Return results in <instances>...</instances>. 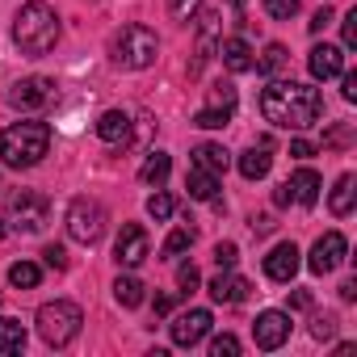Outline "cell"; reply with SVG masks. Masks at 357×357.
Listing matches in <instances>:
<instances>
[{"instance_id":"obj_1","label":"cell","mask_w":357,"mask_h":357,"mask_svg":"<svg viewBox=\"0 0 357 357\" xmlns=\"http://www.w3.org/2000/svg\"><path fill=\"white\" fill-rule=\"evenodd\" d=\"M261 114L282 130H307L324 118V97L319 89L298 80H269V89L261 93Z\"/></svg>"},{"instance_id":"obj_2","label":"cell","mask_w":357,"mask_h":357,"mask_svg":"<svg viewBox=\"0 0 357 357\" xmlns=\"http://www.w3.org/2000/svg\"><path fill=\"white\" fill-rule=\"evenodd\" d=\"M51 151V126L38 118L13 122L9 130H0V160L9 168H34Z\"/></svg>"},{"instance_id":"obj_3","label":"cell","mask_w":357,"mask_h":357,"mask_svg":"<svg viewBox=\"0 0 357 357\" xmlns=\"http://www.w3.org/2000/svg\"><path fill=\"white\" fill-rule=\"evenodd\" d=\"M13 43L22 47V55H47L59 43V17H55V9L43 5V0L22 5L17 17H13Z\"/></svg>"},{"instance_id":"obj_4","label":"cell","mask_w":357,"mask_h":357,"mask_svg":"<svg viewBox=\"0 0 357 357\" xmlns=\"http://www.w3.org/2000/svg\"><path fill=\"white\" fill-rule=\"evenodd\" d=\"M155 51H160V38H155V30H147V26H122V30L114 34V43H109L114 63H118V68H130V72L151 68V63H155Z\"/></svg>"},{"instance_id":"obj_5","label":"cell","mask_w":357,"mask_h":357,"mask_svg":"<svg viewBox=\"0 0 357 357\" xmlns=\"http://www.w3.org/2000/svg\"><path fill=\"white\" fill-rule=\"evenodd\" d=\"M34 324H38V336H43L51 349H63V344H72V340L80 336L84 315H80V307H76V303L55 298V303H43V307H38Z\"/></svg>"},{"instance_id":"obj_6","label":"cell","mask_w":357,"mask_h":357,"mask_svg":"<svg viewBox=\"0 0 357 357\" xmlns=\"http://www.w3.org/2000/svg\"><path fill=\"white\" fill-rule=\"evenodd\" d=\"M51 223V202L34 190H17L9 198V227L13 231H26V236H38L43 227Z\"/></svg>"},{"instance_id":"obj_7","label":"cell","mask_w":357,"mask_h":357,"mask_svg":"<svg viewBox=\"0 0 357 357\" xmlns=\"http://www.w3.org/2000/svg\"><path fill=\"white\" fill-rule=\"evenodd\" d=\"M105 223L109 219H105V206L97 198H76L68 206V236L76 244H97L105 236Z\"/></svg>"},{"instance_id":"obj_8","label":"cell","mask_w":357,"mask_h":357,"mask_svg":"<svg viewBox=\"0 0 357 357\" xmlns=\"http://www.w3.org/2000/svg\"><path fill=\"white\" fill-rule=\"evenodd\" d=\"M211 311L206 307H190V311H181L172 324H168V336H172V344H181V349H194V344H202L206 336H211Z\"/></svg>"},{"instance_id":"obj_9","label":"cell","mask_w":357,"mask_h":357,"mask_svg":"<svg viewBox=\"0 0 357 357\" xmlns=\"http://www.w3.org/2000/svg\"><path fill=\"white\" fill-rule=\"evenodd\" d=\"M147 257H151V240H147V231H143L139 223H126L122 236H118V244H114V261H118L122 269H139Z\"/></svg>"},{"instance_id":"obj_10","label":"cell","mask_w":357,"mask_h":357,"mask_svg":"<svg viewBox=\"0 0 357 357\" xmlns=\"http://www.w3.org/2000/svg\"><path fill=\"white\" fill-rule=\"evenodd\" d=\"M9 101H13L17 109H43V105L55 101V80H47V76H26V80H17V84L9 89Z\"/></svg>"},{"instance_id":"obj_11","label":"cell","mask_w":357,"mask_h":357,"mask_svg":"<svg viewBox=\"0 0 357 357\" xmlns=\"http://www.w3.org/2000/svg\"><path fill=\"white\" fill-rule=\"evenodd\" d=\"M344 252H349V240H344L340 231H328V236H319V240L311 244L307 265H311V273H332V269H340Z\"/></svg>"},{"instance_id":"obj_12","label":"cell","mask_w":357,"mask_h":357,"mask_svg":"<svg viewBox=\"0 0 357 357\" xmlns=\"http://www.w3.org/2000/svg\"><path fill=\"white\" fill-rule=\"evenodd\" d=\"M252 340H257V349H282L290 340V315L286 311H261L252 324Z\"/></svg>"},{"instance_id":"obj_13","label":"cell","mask_w":357,"mask_h":357,"mask_svg":"<svg viewBox=\"0 0 357 357\" xmlns=\"http://www.w3.org/2000/svg\"><path fill=\"white\" fill-rule=\"evenodd\" d=\"M215 51H219V13H206V17H202V30H198V51H194V59H190V76H198Z\"/></svg>"},{"instance_id":"obj_14","label":"cell","mask_w":357,"mask_h":357,"mask_svg":"<svg viewBox=\"0 0 357 357\" xmlns=\"http://www.w3.org/2000/svg\"><path fill=\"white\" fill-rule=\"evenodd\" d=\"M298 273V248L286 240V244H278L269 257H265V278H273V282H290Z\"/></svg>"},{"instance_id":"obj_15","label":"cell","mask_w":357,"mask_h":357,"mask_svg":"<svg viewBox=\"0 0 357 357\" xmlns=\"http://www.w3.org/2000/svg\"><path fill=\"white\" fill-rule=\"evenodd\" d=\"M248 278L231 273V269H219V278H211V298L215 303H244L248 298Z\"/></svg>"},{"instance_id":"obj_16","label":"cell","mask_w":357,"mask_h":357,"mask_svg":"<svg viewBox=\"0 0 357 357\" xmlns=\"http://www.w3.org/2000/svg\"><path fill=\"white\" fill-rule=\"evenodd\" d=\"M307 68H311V76L315 80H332V76H340L344 72V55H340V47H315L311 51V59H307Z\"/></svg>"},{"instance_id":"obj_17","label":"cell","mask_w":357,"mask_h":357,"mask_svg":"<svg viewBox=\"0 0 357 357\" xmlns=\"http://www.w3.org/2000/svg\"><path fill=\"white\" fill-rule=\"evenodd\" d=\"M215 55H219V59H223V68H227V72H236V76H240V72H252V47H248L244 38H223Z\"/></svg>"},{"instance_id":"obj_18","label":"cell","mask_w":357,"mask_h":357,"mask_svg":"<svg viewBox=\"0 0 357 357\" xmlns=\"http://www.w3.org/2000/svg\"><path fill=\"white\" fill-rule=\"evenodd\" d=\"M185 190H190V198H198V202H215V194H219V172L194 164L190 176H185Z\"/></svg>"},{"instance_id":"obj_19","label":"cell","mask_w":357,"mask_h":357,"mask_svg":"<svg viewBox=\"0 0 357 357\" xmlns=\"http://www.w3.org/2000/svg\"><path fill=\"white\" fill-rule=\"evenodd\" d=\"M97 135H101L105 143H126V139H130V114H126V109H105V114L97 118Z\"/></svg>"},{"instance_id":"obj_20","label":"cell","mask_w":357,"mask_h":357,"mask_svg":"<svg viewBox=\"0 0 357 357\" xmlns=\"http://www.w3.org/2000/svg\"><path fill=\"white\" fill-rule=\"evenodd\" d=\"M286 185H290L294 202H303V206H315V202H319V172H315V168H298Z\"/></svg>"},{"instance_id":"obj_21","label":"cell","mask_w":357,"mask_h":357,"mask_svg":"<svg viewBox=\"0 0 357 357\" xmlns=\"http://www.w3.org/2000/svg\"><path fill=\"white\" fill-rule=\"evenodd\" d=\"M269 168H273V155H269L265 143H257V147H248V151L240 155V172L248 176V181H261V176H269Z\"/></svg>"},{"instance_id":"obj_22","label":"cell","mask_w":357,"mask_h":357,"mask_svg":"<svg viewBox=\"0 0 357 357\" xmlns=\"http://www.w3.org/2000/svg\"><path fill=\"white\" fill-rule=\"evenodd\" d=\"M194 164H202V168H211V172H227V164H231V151L223 147V143H202V147H194Z\"/></svg>"},{"instance_id":"obj_23","label":"cell","mask_w":357,"mask_h":357,"mask_svg":"<svg viewBox=\"0 0 357 357\" xmlns=\"http://www.w3.org/2000/svg\"><path fill=\"white\" fill-rule=\"evenodd\" d=\"M328 211H332L336 219H344V215L353 211V172L336 176V185H332V198H328Z\"/></svg>"},{"instance_id":"obj_24","label":"cell","mask_w":357,"mask_h":357,"mask_svg":"<svg viewBox=\"0 0 357 357\" xmlns=\"http://www.w3.org/2000/svg\"><path fill=\"white\" fill-rule=\"evenodd\" d=\"M26 349V328L13 315H0V353H22Z\"/></svg>"},{"instance_id":"obj_25","label":"cell","mask_w":357,"mask_h":357,"mask_svg":"<svg viewBox=\"0 0 357 357\" xmlns=\"http://www.w3.org/2000/svg\"><path fill=\"white\" fill-rule=\"evenodd\" d=\"M168 168H172V160H168V151H151L147 160H143V185H164V176H168Z\"/></svg>"},{"instance_id":"obj_26","label":"cell","mask_w":357,"mask_h":357,"mask_svg":"<svg viewBox=\"0 0 357 357\" xmlns=\"http://www.w3.org/2000/svg\"><path fill=\"white\" fill-rule=\"evenodd\" d=\"M9 282H13L17 290H34V286L43 282V269H38L34 261H17V265H9Z\"/></svg>"},{"instance_id":"obj_27","label":"cell","mask_w":357,"mask_h":357,"mask_svg":"<svg viewBox=\"0 0 357 357\" xmlns=\"http://www.w3.org/2000/svg\"><path fill=\"white\" fill-rule=\"evenodd\" d=\"M286 59H290V55H286V47H282V43H269V47H265V55H261V59H252V68H257V72H265V76H273V72H282V68H286Z\"/></svg>"},{"instance_id":"obj_28","label":"cell","mask_w":357,"mask_h":357,"mask_svg":"<svg viewBox=\"0 0 357 357\" xmlns=\"http://www.w3.org/2000/svg\"><path fill=\"white\" fill-rule=\"evenodd\" d=\"M114 298H118L122 307H139V303H143V282L130 278V273L118 278V282H114Z\"/></svg>"},{"instance_id":"obj_29","label":"cell","mask_w":357,"mask_h":357,"mask_svg":"<svg viewBox=\"0 0 357 357\" xmlns=\"http://www.w3.org/2000/svg\"><path fill=\"white\" fill-rule=\"evenodd\" d=\"M190 244H194V231H190V227H176V231H172V236L164 240L160 257H181V252H185Z\"/></svg>"},{"instance_id":"obj_30","label":"cell","mask_w":357,"mask_h":357,"mask_svg":"<svg viewBox=\"0 0 357 357\" xmlns=\"http://www.w3.org/2000/svg\"><path fill=\"white\" fill-rule=\"evenodd\" d=\"M227 122H231V109H215V105L198 109V118H194V126H202V130H219V126H227Z\"/></svg>"},{"instance_id":"obj_31","label":"cell","mask_w":357,"mask_h":357,"mask_svg":"<svg viewBox=\"0 0 357 357\" xmlns=\"http://www.w3.org/2000/svg\"><path fill=\"white\" fill-rule=\"evenodd\" d=\"M172 206H176V202H172V198H168L164 190H155V194L147 198V215H151L155 223H164V219H172Z\"/></svg>"},{"instance_id":"obj_32","label":"cell","mask_w":357,"mask_h":357,"mask_svg":"<svg viewBox=\"0 0 357 357\" xmlns=\"http://www.w3.org/2000/svg\"><path fill=\"white\" fill-rule=\"evenodd\" d=\"M211 105H215V109H231V114H236V89H231L227 80H223V84H215V89H211Z\"/></svg>"},{"instance_id":"obj_33","label":"cell","mask_w":357,"mask_h":357,"mask_svg":"<svg viewBox=\"0 0 357 357\" xmlns=\"http://www.w3.org/2000/svg\"><path fill=\"white\" fill-rule=\"evenodd\" d=\"M265 13L278 17V22H290L298 13V0H265Z\"/></svg>"},{"instance_id":"obj_34","label":"cell","mask_w":357,"mask_h":357,"mask_svg":"<svg viewBox=\"0 0 357 357\" xmlns=\"http://www.w3.org/2000/svg\"><path fill=\"white\" fill-rule=\"evenodd\" d=\"M236 353H240V340L231 332H223V336L211 340V357H236Z\"/></svg>"},{"instance_id":"obj_35","label":"cell","mask_w":357,"mask_h":357,"mask_svg":"<svg viewBox=\"0 0 357 357\" xmlns=\"http://www.w3.org/2000/svg\"><path fill=\"white\" fill-rule=\"evenodd\" d=\"M198 5H202V0H168V13H172L176 22H190V17L198 13Z\"/></svg>"},{"instance_id":"obj_36","label":"cell","mask_w":357,"mask_h":357,"mask_svg":"<svg viewBox=\"0 0 357 357\" xmlns=\"http://www.w3.org/2000/svg\"><path fill=\"white\" fill-rule=\"evenodd\" d=\"M198 282H202L198 265H181V269H176V286H181L185 294H190V290H198Z\"/></svg>"},{"instance_id":"obj_37","label":"cell","mask_w":357,"mask_h":357,"mask_svg":"<svg viewBox=\"0 0 357 357\" xmlns=\"http://www.w3.org/2000/svg\"><path fill=\"white\" fill-rule=\"evenodd\" d=\"M236 257H240V252H236V244H231V240L215 244V265H219V269H231V265H236Z\"/></svg>"},{"instance_id":"obj_38","label":"cell","mask_w":357,"mask_h":357,"mask_svg":"<svg viewBox=\"0 0 357 357\" xmlns=\"http://www.w3.org/2000/svg\"><path fill=\"white\" fill-rule=\"evenodd\" d=\"M311 336H315V340H328V336H336V319H332V315H315V324H311Z\"/></svg>"},{"instance_id":"obj_39","label":"cell","mask_w":357,"mask_h":357,"mask_svg":"<svg viewBox=\"0 0 357 357\" xmlns=\"http://www.w3.org/2000/svg\"><path fill=\"white\" fill-rule=\"evenodd\" d=\"M43 261H47L51 269H68V252H63L59 244H47V248H43Z\"/></svg>"},{"instance_id":"obj_40","label":"cell","mask_w":357,"mask_h":357,"mask_svg":"<svg viewBox=\"0 0 357 357\" xmlns=\"http://www.w3.org/2000/svg\"><path fill=\"white\" fill-rule=\"evenodd\" d=\"M353 47H357V9L344 13V51H353Z\"/></svg>"},{"instance_id":"obj_41","label":"cell","mask_w":357,"mask_h":357,"mask_svg":"<svg viewBox=\"0 0 357 357\" xmlns=\"http://www.w3.org/2000/svg\"><path fill=\"white\" fill-rule=\"evenodd\" d=\"M340 97H344V101H357V72H344V80H340Z\"/></svg>"},{"instance_id":"obj_42","label":"cell","mask_w":357,"mask_h":357,"mask_svg":"<svg viewBox=\"0 0 357 357\" xmlns=\"http://www.w3.org/2000/svg\"><path fill=\"white\" fill-rule=\"evenodd\" d=\"M290 155H298V160H311V155H315V147H311L307 139H294V143H290Z\"/></svg>"},{"instance_id":"obj_43","label":"cell","mask_w":357,"mask_h":357,"mask_svg":"<svg viewBox=\"0 0 357 357\" xmlns=\"http://www.w3.org/2000/svg\"><path fill=\"white\" fill-rule=\"evenodd\" d=\"M332 22V9H319L315 17H311V34H324V26Z\"/></svg>"},{"instance_id":"obj_44","label":"cell","mask_w":357,"mask_h":357,"mask_svg":"<svg viewBox=\"0 0 357 357\" xmlns=\"http://www.w3.org/2000/svg\"><path fill=\"white\" fill-rule=\"evenodd\" d=\"M252 231H257V236H269V231H273V219H269V215H257V219H252Z\"/></svg>"},{"instance_id":"obj_45","label":"cell","mask_w":357,"mask_h":357,"mask_svg":"<svg viewBox=\"0 0 357 357\" xmlns=\"http://www.w3.org/2000/svg\"><path fill=\"white\" fill-rule=\"evenodd\" d=\"M290 307L307 311V307H311V294H307V290H294V294H290Z\"/></svg>"},{"instance_id":"obj_46","label":"cell","mask_w":357,"mask_h":357,"mask_svg":"<svg viewBox=\"0 0 357 357\" xmlns=\"http://www.w3.org/2000/svg\"><path fill=\"white\" fill-rule=\"evenodd\" d=\"M172 303H176V294H160V298H155V315H168Z\"/></svg>"},{"instance_id":"obj_47","label":"cell","mask_w":357,"mask_h":357,"mask_svg":"<svg viewBox=\"0 0 357 357\" xmlns=\"http://www.w3.org/2000/svg\"><path fill=\"white\" fill-rule=\"evenodd\" d=\"M273 202H278V206H290V202H294V194H290V185H282V190L273 194Z\"/></svg>"},{"instance_id":"obj_48","label":"cell","mask_w":357,"mask_h":357,"mask_svg":"<svg viewBox=\"0 0 357 357\" xmlns=\"http://www.w3.org/2000/svg\"><path fill=\"white\" fill-rule=\"evenodd\" d=\"M340 298L353 303V298H357V282H344V286H340Z\"/></svg>"},{"instance_id":"obj_49","label":"cell","mask_w":357,"mask_h":357,"mask_svg":"<svg viewBox=\"0 0 357 357\" xmlns=\"http://www.w3.org/2000/svg\"><path fill=\"white\" fill-rule=\"evenodd\" d=\"M244 5H248V0H231V9H244Z\"/></svg>"},{"instance_id":"obj_50","label":"cell","mask_w":357,"mask_h":357,"mask_svg":"<svg viewBox=\"0 0 357 357\" xmlns=\"http://www.w3.org/2000/svg\"><path fill=\"white\" fill-rule=\"evenodd\" d=\"M5 231H9V227H5V219H0V240H5Z\"/></svg>"}]
</instances>
